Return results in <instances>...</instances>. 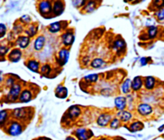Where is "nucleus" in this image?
Listing matches in <instances>:
<instances>
[{
  "label": "nucleus",
  "instance_id": "7c9ffc66",
  "mask_svg": "<svg viewBox=\"0 0 164 140\" xmlns=\"http://www.w3.org/2000/svg\"><path fill=\"white\" fill-rule=\"evenodd\" d=\"M119 125V120L118 119H114L112 122H111V124H110V126L112 128H113V129H117Z\"/></svg>",
  "mask_w": 164,
  "mask_h": 140
},
{
  "label": "nucleus",
  "instance_id": "f3484780",
  "mask_svg": "<svg viewBox=\"0 0 164 140\" xmlns=\"http://www.w3.org/2000/svg\"><path fill=\"white\" fill-rule=\"evenodd\" d=\"M53 10H54V13L56 15H60L64 10L63 3L61 2H55V3L54 5Z\"/></svg>",
  "mask_w": 164,
  "mask_h": 140
},
{
  "label": "nucleus",
  "instance_id": "c9c22d12",
  "mask_svg": "<svg viewBox=\"0 0 164 140\" xmlns=\"http://www.w3.org/2000/svg\"><path fill=\"white\" fill-rule=\"evenodd\" d=\"M147 61H148V60H147V58H146V57H142V59H140V63H141L142 65H143V66L147 64Z\"/></svg>",
  "mask_w": 164,
  "mask_h": 140
},
{
  "label": "nucleus",
  "instance_id": "f03ea898",
  "mask_svg": "<svg viewBox=\"0 0 164 140\" xmlns=\"http://www.w3.org/2000/svg\"><path fill=\"white\" fill-rule=\"evenodd\" d=\"M22 129L21 125L17 123H13L9 128V134L12 136H17L21 133Z\"/></svg>",
  "mask_w": 164,
  "mask_h": 140
},
{
  "label": "nucleus",
  "instance_id": "0eeeda50",
  "mask_svg": "<svg viewBox=\"0 0 164 140\" xmlns=\"http://www.w3.org/2000/svg\"><path fill=\"white\" fill-rule=\"evenodd\" d=\"M21 56V51L18 49H16L12 51V52L9 55V59L11 61L16 63L20 59Z\"/></svg>",
  "mask_w": 164,
  "mask_h": 140
},
{
  "label": "nucleus",
  "instance_id": "b1692460",
  "mask_svg": "<svg viewBox=\"0 0 164 140\" xmlns=\"http://www.w3.org/2000/svg\"><path fill=\"white\" fill-rule=\"evenodd\" d=\"M114 46L115 48L119 51L123 49V48L125 46V43L121 40H118L114 43Z\"/></svg>",
  "mask_w": 164,
  "mask_h": 140
},
{
  "label": "nucleus",
  "instance_id": "a211bd4d",
  "mask_svg": "<svg viewBox=\"0 0 164 140\" xmlns=\"http://www.w3.org/2000/svg\"><path fill=\"white\" fill-rule=\"evenodd\" d=\"M29 42H30L29 38L28 37H20L17 40V43L19 45L22 49H25L27 47L29 44Z\"/></svg>",
  "mask_w": 164,
  "mask_h": 140
},
{
  "label": "nucleus",
  "instance_id": "6e6552de",
  "mask_svg": "<svg viewBox=\"0 0 164 140\" xmlns=\"http://www.w3.org/2000/svg\"><path fill=\"white\" fill-rule=\"evenodd\" d=\"M69 52L67 50L63 49L60 52L59 60H60V63H61L62 65L65 64L67 63L68 59H69Z\"/></svg>",
  "mask_w": 164,
  "mask_h": 140
},
{
  "label": "nucleus",
  "instance_id": "423d86ee",
  "mask_svg": "<svg viewBox=\"0 0 164 140\" xmlns=\"http://www.w3.org/2000/svg\"><path fill=\"white\" fill-rule=\"evenodd\" d=\"M115 104L116 107L120 110H123L126 107V100L125 98L118 97L115 99Z\"/></svg>",
  "mask_w": 164,
  "mask_h": 140
},
{
  "label": "nucleus",
  "instance_id": "473e14b6",
  "mask_svg": "<svg viewBox=\"0 0 164 140\" xmlns=\"http://www.w3.org/2000/svg\"><path fill=\"white\" fill-rule=\"evenodd\" d=\"M94 3H92V2H90V3H89V5L87 6L86 9H87V10L88 11H89V12H90V11H92L94 9Z\"/></svg>",
  "mask_w": 164,
  "mask_h": 140
},
{
  "label": "nucleus",
  "instance_id": "c756f323",
  "mask_svg": "<svg viewBox=\"0 0 164 140\" xmlns=\"http://www.w3.org/2000/svg\"><path fill=\"white\" fill-rule=\"evenodd\" d=\"M51 71V68L50 67V66L48 65H45L44 66L42 69H41V72L43 74H47V75H48L50 73Z\"/></svg>",
  "mask_w": 164,
  "mask_h": 140
},
{
  "label": "nucleus",
  "instance_id": "bb28decb",
  "mask_svg": "<svg viewBox=\"0 0 164 140\" xmlns=\"http://www.w3.org/2000/svg\"><path fill=\"white\" fill-rule=\"evenodd\" d=\"M156 15L159 20L162 21L164 20V8H161L158 11H157Z\"/></svg>",
  "mask_w": 164,
  "mask_h": 140
},
{
  "label": "nucleus",
  "instance_id": "e433bc0d",
  "mask_svg": "<svg viewBox=\"0 0 164 140\" xmlns=\"http://www.w3.org/2000/svg\"><path fill=\"white\" fill-rule=\"evenodd\" d=\"M73 4H75V3H76V6L77 7H78V5H80V6L81 5H83L84 3H85V2L84 1H76V2H73Z\"/></svg>",
  "mask_w": 164,
  "mask_h": 140
},
{
  "label": "nucleus",
  "instance_id": "58836bf2",
  "mask_svg": "<svg viewBox=\"0 0 164 140\" xmlns=\"http://www.w3.org/2000/svg\"><path fill=\"white\" fill-rule=\"evenodd\" d=\"M101 140H105V139H101Z\"/></svg>",
  "mask_w": 164,
  "mask_h": 140
},
{
  "label": "nucleus",
  "instance_id": "ddd939ff",
  "mask_svg": "<svg viewBox=\"0 0 164 140\" xmlns=\"http://www.w3.org/2000/svg\"><path fill=\"white\" fill-rule=\"evenodd\" d=\"M76 136L79 140H87L89 135L85 129H79L76 131Z\"/></svg>",
  "mask_w": 164,
  "mask_h": 140
},
{
  "label": "nucleus",
  "instance_id": "cd10ccee",
  "mask_svg": "<svg viewBox=\"0 0 164 140\" xmlns=\"http://www.w3.org/2000/svg\"><path fill=\"white\" fill-rule=\"evenodd\" d=\"M98 75H96V74H93V75H89L87 77H85V79L87 81H96L98 80Z\"/></svg>",
  "mask_w": 164,
  "mask_h": 140
},
{
  "label": "nucleus",
  "instance_id": "20e7f679",
  "mask_svg": "<svg viewBox=\"0 0 164 140\" xmlns=\"http://www.w3.org/2000/svg\"><path fill=\"white\" fill-rule=\"evenodd\" d=\"M111 119V116L109 114H102L98 119V124L100 126L107 125Z\"/></svg>",
  "mask_w": 164,
  "mask_h": 140
},
{
  "label": "nucleus",
  "instance_id": "4be33fe9",
  "mask_svg": "<svg viewBox=\"0 0 164 140\" xmlns=\"http://www.w3.org/2000/svg\"><path fill=\"white\" fill-rule=\"evenodd\" d=\"M142 128H143V124H142V123L140 122H136L132 124L131 127H130V129H131L132 131H133V132L142 130Z\"/></svg>",
  "mask_w": 164,
  "mask_h": 140
},
{
  "label": "nucleus",
  "instance_id": "72a5a7b5",
  "mask_svg": "<svg viewBox=\"0 0 164 140\" xmlns=\"http://www.w3.org/2000/svg\"><path fill=\"white\" fill-rule=\"evenodd\" d=\"M6 31V27L3 24H1V37L2 38L5 33Z\"/></svg>",
  "mask_w": 164,
  "mask_h": 140
},
{
  "label": "nucleus",
  "instance_id": "2eb2a0df",
  "mask_svg": "<svg viewBox=\"0 0 164 140\" xmlns=\"http://www.w3.org/2000/svg\"><path fill=\"white\" fill-rule=\"evenodd\" d=\"M117 115H118V117H119V119L121 120L124 122H126L132 118V114L130 112H126V111L120 112L118 113Z\"/></svg>",
  "mask_w": 164,
  "mask_h": 140
},
{
  "label": "nucleus",
  "instance_id": "f257e3e1",
  "mask_svg": "<svg viewBox=\"0 0 164 140\" xmlns=\"http://www.w3.org/2000/svg\"><path fill=\"white\" fill-rule=\"evenodd\" d=\"M138 112L141 115L147 116L152 113V112H153V108H152V107L149 104L144 103L139 105L138 107Z\"/></svg>",
  "mask_w": 164,
  "mask_h": 140
},
{
  "label": "nucleus",
  "instance_id": "dca6fc26",
  "mask_svg": "<svg viewBox=\"0 0 164 140\" xmlns=\"http://www.w3.org/2000/svg\"><path fill=\"white\" fill-rule=\"evenodd\" d=\"M63 39H64V43L65 45H70L73 44L75 40V37L73 34L67 33L63 36Z\"/></svg>",
  "mask_w": 164,
  "mask_h": 140
},
{
  "label": "nucleus",
  "instance_id": "aec40b11",
  "mask_svg": "<svg viewBox=\"0 0 164 140\" xmlns=\"http://www.w3.org/2000/svg\"><path fill=\"white\" fill-rule=\"evenodd\" d=\"M158 33V28L155 26H151L148 29V37L149 38L153 39L155 38Z\"/></svg>",
  "mask_w": 164,
  "mask_h": 140
},
{
  "label": "nucleus",
  "instance_id": "7ed1b4c3",
  "mask_svg": "<svg viewBox=\"0 0 164 140\" xmlns=\"http://www.w3.org/2000/svg\"><path fill=\"white\" fill-rule=\"evenodd\" d=\"M20 90H21V87L18 84L13 85L12 87H11V89L8 94V96H10L11 99L16 100L19 94Z\"/></svg>",
  "mask_w": 164,
  "mask_h": 140
},
{
  "label": "nucleus",
  "instance_id": "9d476101",
  "mask_svg": "<svg viewBox=\"0 0 164 140\" xmlns=\"http://www.w3.org/2000/svg\"><path fill=\"white\" fill-rule=\"evenodd\" d=\"M56 97L59 98H65L67 96V90L66 88L59 86L56 89Z\"/></svg>",
  "mask_w": 164,
  "mask_h": 140
},
{
  "label": "nucleus",
  "instance_id": "c85d7f7f",
  "mask_svg": "<svg viewBox=\"0 0 164 140\" xmlns=\"http://www.w3.org/2000/svg\"><path fill=\"white\" fill-rule=\"evenodd\" d=\"M23 113H24V110L22 108H17L14 110V115L16 117H21Z\"/></svg>",
  "mask_w": 164,
  "mask_h": 140
},
{
  "label": "nucleus",
  "instance_id": "39448f33",
  "mask_svg": "<svg viewBox=\"0 0 164 140\" xmlns=\"http://www.w3.org/2000/svg\"><path fill=\"white\" fill-rule=\"evenodd\" d=\"M40 11L42 14H48L51 11V6L48 2H42L40 4Z\"/></svg>",
  "mask_w": 164,
  "mask_h": 140
},
{
  "label": "nucleus",
  "instance_id": "4468645a",
  "mask_svg": "<svg viewBox=\"0 0 164 140\" xmlns=\"http://www.w3.org/2000/svg\"><path fill=\"white\" fill-rule=\"evenodd\" d=\"M31 92L29 90H25L22 92L20 96V101L23 103H27L31 100Z\"/></svg>",
  "mask_w": 164,
  "mask_h": 140
},
{
  "label": "nucleus",
  "instance_id": "412c9836",
  "mask_svg": "<svg viewBox=\"0 0 164 140\" xmlns=\"http://www.w3.org/2000/svg\"><path fill=\"white\" fill-rule=\"evenodd\" d=\"M28 68L32 72H38L39 63L36 61H30L28 64Z\"/></svg>",
  "mask_w": 164,
  "mask_h": 140
},
{
  "label": "nucleus",
  "instance_id": "f704fd0d",
  "mask_svg": "<svg viewBox=\"0 0 164 140\" xmlns=\"http://www.w3.org/2000/svg\"><path fill=\"white\" fill-rule=\"evenodd\" d=\"M156 5L158 7V8H161L162 7L164 6V1H157L155 2Z\"/></svg>",
  "mask_w": 164,
  "mask_h": 140
},
{
  "label": "nucleus",
  "instance_id": "1a4fd4ad",
  "mask_svg": "<svg viewBox=\"0 0 164 140\" xmlns=\"http://www.w3.org/2000/svg\"><path fill=\"white\" fill-rule=\"evenodd\" d=\"M142 85V81L140 77H136L132 84V87L134 90H138L141 88Z\"/></svg>",
  "mask_w": 164,
  "mask_h": 140
},
{
  "label": "nucleus",
  "instance_id": "2f4dec72",
  "mask_svg": "<svg viewBox=\"0 0 164 140\" xmlns=\"http://www.w3.org/2000/svg\"><path fill=\"white\" fill-rule=\"evenodd\" d=\"M6 116H7V112L4 110H2L1 112V116H0V121H1L2 124L3 123L4 120L5 119Z\"/></svg>",
  "mask_w": 164,
  "mask_h": 140
},
{
  "label": "nucleus",
  "instance_id": "5701e85b",
  "mask_svg": "<svg viewBox=\"0 0 164 140\" xmlns=\"http://www.w3.org/2000/svg\"><path fill=\"white\" fill-rule=\"evenodd\" d=\"M103 64H104V62L101 59H99V58H96V59L93 60L91 65L93 68H99L101 66H103Z\"/></svg>",
  "mask_w": 164,
  "mask_h": 140
},
{
  "label": "nucleus",
  "instance_id": "6ab92c4d",
  "mask_svg": "<svg viewBox=\"0 0 164 140\" xmlns=\"http://www.w3.org/2000/svg\"><path fill=\"white\" fill-rule=\"evenodd\" d=\"M44 42H45L44 37H39L36 40V43H35V49H36V50H41L43 47Z\"/></svg>",
  "mask_w": 164,
  "mask_h": 140
},
{
  "label": "nucleus",
  "instance_id": "f8f14e48",
  "mask_svg": "<svg viewBox=\"0 0 164 140\" xmlns=\"http://www.w3.org/2000/svg\"><path fill=\"white\" fill-rule=\"evenodd\" d=\"M80 112L81 111L78 107L73 106L69 110L68 115L71 119L76 118L80 114Z\"/></svg>",
  "mask_w": 164,
  "mask_h": 140
},
{
  "label": "nucleus",
  "instance_id": "a878e982",
  "mask_svg": "<svg viewBox=\"0 0 164 140\" xmlns=\"http://www.w3.org/2000/svg\"><path fill=\"white\" fill-rule=\"evenodd\" d=\"M59 30H60L59 23L56 22H54V23H53V24H51L50 28V32L55 33L58 32Z\"/></svg>",
  "mask_w": 164,
  "mask_h": 140
},
{
  "label": "nucleus",
  "instance_id": "9b49d317",
  "mask_svg": "<svg viewBox=\"0 0 164 140\" xmlns=\"http://www.w3.org/2000/svg\"><path fill=\"white\" fill-rule=\"evenodd\" d=\"M155 85V79L153 77H147L145 81V87L147 90L153 89Z\"/></svg>",
  "mask_w": 164,
  "mask_h": 140
},
{
  "label": "nucleus",
  "instance_id": "393cba45",
  "mask_svg": "<svg viewBox=\"0 0 164 140\" xmlns=\"http://www.w3.org/2000/svg\"><path fill=\"white\" fill-rule=\"evenodd\" d=\"M130 84H131V81L130 79H127L124 82L123 87H122V90H123V92L125 93V94H126L128 92H129Z\"/></svg>",
  "mask_w": 164,
  "mask_h": 140
},
{
  "label": "nucleus",
  "instance_id": "4c0bfd02",
  "mask_svg": "<svg viewBox=\"0 0 164 140\" xmlns=\"http://www.w3.org/2000/svg\"><path fill=\"white\" fill-rule=\"evenodd\" d=\"M65 140H75V138H73L72 137H68L66 138Z\"/></svg>",
  "mask_w": 164,
  "mask_h": 140
}]
</instances>
